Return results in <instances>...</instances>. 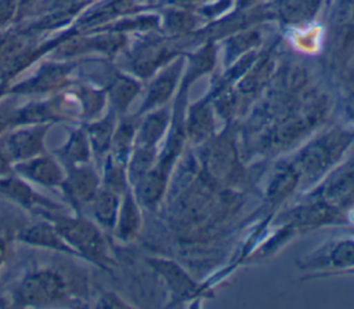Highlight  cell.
Returning a JSON list of instances; mask_svg holds the SVG:
<instances>
[{"label": "cell", "instance_id": "6da1fadb", "mask_svg": "<svg viewBox=\"0 0 354 309\" xmlns=\"http://www.w3.org/2000/svg\"><path fill=\"white\" fill-rule=\"evenodd\" d=\"M48 221L54 223L64 240L72 247V250L82 257L101 268L109 265V257L106 252L105 240L100 229L91 222L80 217H65L58 212L43 214Z\"/></svg>", "mask_w": 354, "mask_h": 309}, {"label": "cell", "instance_id": "7a4b0ae2", "mask_svg": "<svg viewBox=\"0 0 354 309\" xmlns=\"http://www.w3.org/2000/svg\"><path fill=\"white\" fill-rule=\"evenodd\" d=\"M66 284L54 270H39L22 279L14 291L15 303L19 306H43L65 298Z\"/></svg>", "mask_w": 354, "mask_h": 309}, {"label": "cell", "instance_id": "3957f363", "mask_svg": "<svg viewBox=\"0 0 354 309\" xmlns=\"http://www.w3.org/2000/svg\"><path fill=\"white\" fill-rule=\"evenodd\" d=\"M51 124L18 126L3 141L0 149L12 163L44 153V137Z\"/></svg>", "mask_w": 354, "mask_h": 309}, {"label": "cell", "instance_id": "277c9868", "mask_svg": "<svg viewBox=\"0 0 354 309\" xmlns=\"http://www.w3.org/2000/svg\"><path fill=\"white\" fill-rule=\"evenodd\" d=\"M61 188L69 203L80 208L91 204L101 186L95 170L88 163H83L66 168Z\"/></svg>", "mask_w": 354, "mask_h": 309}, {"label": "cell", "instance_id": "5b68a950", "mask_svg": "<svg viewBox=\"0 0 354 309\" xmlns=\"http://www.w3.org/2000/svg\"><path fill=\"white\" fill-rule=\"evenodd\" d=\"M12 170L21 178L48 188H61L65 178V172L59 164L46 153L12 163Z\"/></svg>", "mask_w": 354, "mask_h": 309}, {"label": "cell", "instance_id": "8992f818", "mask_svg": "<svg viewBox=\"0 0 354 309\" xmlns=\"http://www.w3.org/2000/svg\"><path fill=\"white\" fill-rule=\"evenodd\" d=\"M0 193L29 210H41V215L47 212H58L61 210L59 204L40 196L26 182H24L21 177H15V172L0 178Z\"/></svg>", "mask_w": 354, "mask_h": 309}, {"label": "cell", "instance_id": "52a82bcc", "mask_svg": "<svg viewBox=\"0 0 354 309\" xmlns=\"http://www.w3.org/2000/svg\"><path fill=\"white\" fill-rule=\"evenodd\" d=\"M17 239L29 246L59 251L69 255H77L72 250V247L64 240V237L57 230L54 223L48 219L46 222H37L30 226H26L18 233Z\"/></svg>", "mask_w": 354, "mask_h": 309}, {"label": "cell", "instance_id": "ba28073f", "mask_svg": "<svg viewBox=\"0 0 354 309\" xmlns=\"http://www.w3.org/2000/svg\"><path fill=\"white\" fill-rule=\"evenodd\" d=\"M69 74V68L59 66V65H47L43 66L37 74L25 81L21 83L19 86L14 87L11 91L12 92H19V94H26V92H46L50 90H55L64 84Z\"/></svg>", "mask_w": 354, "mask_h": 309}, {"label": "cell", "instance_id": "9c48e42d", "mask_svg": "<svg viewBox=\"0 0 354 309\" xmlns=\"http://www.w3.org/2000/svg\"><path fill=\"white\" fill-rule=\"evenodd\" d=\"M91 153L93 150L83 127L72 131L68 141L58 149V156L66 168L88 163Z\"/></svg>", "mask_w": 354, "mask_h": 309}, {"label": "cell", "instance_id": "30bf717a", "mask_svg": "<svg viewBox=\"0 0 354 309\" xmlns=\"http://www.w3.org/2000/svg\"><path fill=\"white\" fill-rule=\"evenodd\" d=\"M90 207L98 225L105 229H112L116 225L119 214L118 193H113L101 186Z\"/></svg>", "mask_w": 354, "mask_h": 309}, {"label": "cell", "instance_id": "8fae6325", "mask_svg": "<svg viewBox=\"0 0 354 309\" xmlns=\"http://www.w3.org/2000/svg\"><path fill=\"white\" fill-rule=\"evenodd\" d=\"M61 121L51 101L32 102L21 109H17L14 117V127L35 126V124H53Z\"/></svg>", "mask_w": 354, "mask_h": 309}, {"label": "cell", "instance_id": "7c38bea8", "mask_svg": "<svg viewBox=\"0 0 354 309\" xmlns=\"http://www.w3.org/2000/svg\"><path fill=\"white\" fill-rule=\"evenodd\" d=\"M83 128L87 134L93 153L104 154L109 146L115 131V121L112 116H106L101 120L84 121Z\"/></svg>", "mask_w": 354, "mask_h": 309}, {"label": "cell", "instance_id": "4fadbf2b", "mask_svg": "<svg viewBox=\"0 0 354 309\" xmlns=\"http://www.w3.org/2000/svg\"><path fill=\"white\" fill-rule=\"evenodd\" d=\"M102 188L118 195L126 189V177L123 172V163L111 156L108 157L106 164L104 167Z\"/></svg>", "mask_w": 354, "mask_h": 309}, {"label": "cell", "instance_id": "5bb4252c", "mask_svg": "<svg viewBox=\"0 0 354 309\" xmlns=\"http://www.w3.org/2000/svg\"><path fill=\"white\" fill-rule=\"evenodd\" d=\"M119 218L116 221L118 225V235L120 237H129L134 233L137 225H138V212L137 207L131 199L130 195L124 197V201L120 207V212L118 214Z\"/></svg>", "mask_w": 354, "mask_h": 309}, {"label": "cell", "instance_id": "9a60e30c", "mask_svg": "<svg viewBox=\"0 0 354 309\" xmlns=\"http://www.w3.org/2000/svg\"><path fill=\"white\" fill-rule=\"evenodd\" d=\"M17 109L10 102L0 103V135L8 128H14V117Z\"/></svg>", "mask_w": 354, "mask_h": 309}, {"label": "cell", "instance_id": "2e32d148", "mask_svg": "<svg viewBox=\"0 0 354 309\" xmlns=\"http://www.w3.org/2000/svg\"><path fill=\"white\" fill-rule=\"evenodd\" d=\"M304 34H297L296 36V43L299 46L303 47V50H315L317 48V44H318V36H319V29L318 28H314L311 30H307V32H303Z\"/></svg>", "mask_w": 354, "mask_h": 309}, {"label": "cell", "instance_id": "e0dca14e", "mask_svg": "<svg viewBox=\"0 0 354 309\" xmlns=\"http://www.w3.org/2000/svg\"><path fill=\"white\" fill-rule=\"evenodd\" d=\"M14 174L12 170V161L8 159V156L0 149V178L8 177Z\"/></svg>", "mask_w": 354, "mask_h": 309}, {"label": "cell", "instance_id": "ac0fdd59", "mask_svg": "<svg viewBox=\"0 0 354 309\" xmlns=\"http://www.w3.org/2000/svg\"><path fill=\"white\" fill-rule=\"evenodd\" d=\"M6 92H7V86H6V83H1V84H0V98H1Z\"/></svg>", "mask_w": 354, "mask_h": 309}, {"label": "cell", "instance_id": "d6986e66", "mask_svg": "<svg viewBox=\"0 0 354 309\" xmlns=\"http://www.w3.org/2000/svg\"><path fill=\"white\" fill-rule=\"evenodd\" d=\"M3 252H4V251H3V243L0 241V259H1V257H3Z\"/></svg>", "mask_w": 354, "mask_h": 309}]
</instances>
